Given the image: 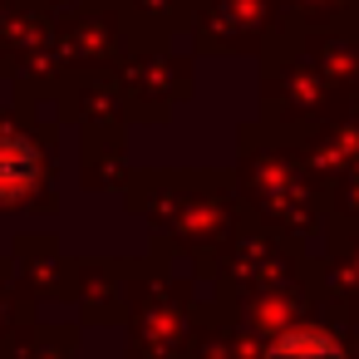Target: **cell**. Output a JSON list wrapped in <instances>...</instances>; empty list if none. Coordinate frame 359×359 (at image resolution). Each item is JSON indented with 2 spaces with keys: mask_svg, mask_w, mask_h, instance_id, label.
I'll list each match as a JSON object with an SVG mask.
<instances>
[{
  "mask_svg": "<svg viewBox=\"0 0 359 359\" xmlns=\"http://www.w3.org/2000/svg\"><path fill=\"white\" fill-rule=\"evenodd\" d=\"M271 359H339V349L325 334H315V330H295V334H285L271 349Z\"/></svg>",
  "mask_w": 359,
  "mask_h": 359,
  "instance_id": "obj_1",
  "label": "cell"
}]
</instances>
